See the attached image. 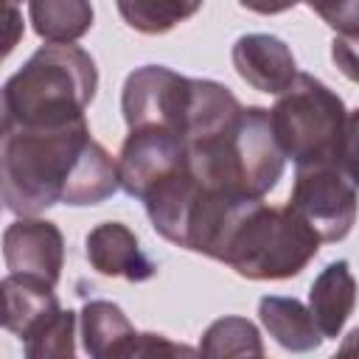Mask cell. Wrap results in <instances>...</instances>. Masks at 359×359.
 <instances>
[{
	"label": "cell",
	"instance_id": "1",
	"mask_svg": "<svg viewBox=\"0 0 359 359\" xmlns=\"http://www.w3.org/2000/svg\"><path fill=\"white\" fill-rule=\"evenodd\" d=\"M185 163L202 188L264 199L283 174V151L269 126V109L241 107L210 135L185 140Z\"/></svg>",
	"mask_w": 359,
	"mask_h": 359
},
{
	"label": "cell",
	"instance_id": "2",
	"mask_svg": "<svg viewBox=\"0 0 359 359\" xmlns=\"http://www.w3.org/2000/svg\"><path fill=\"white\" fill-rule=\"evenodd\" d=\"M84 118L56 126H11L0 140V199L17 216H39L62 202L65 185L90 140Z\"/></svg>",
	"mask_w": 359,
	"mask_h": 359
},
{
	"label": "cell",
	"instance_id": "3",
	"mask_svg": "<svg viewBox=\"0 0 359 359\" xmlns=\"http://www.w3.org/2000/svg\"><path fill=\"white\" fill-rule=\"evenodd\" d=\"M272 135L297 168L339 165L356 174V112L309 73H297L269 109Z\"/></svg>",
	"mask_w": 359,
	"mask_h": 359
},
{
	"label": "cell",
	"instance_id": "4",
	"mask_svg": "<svg viewBox=\"0 0 359 359\" xmlns=\"http://www.w3.org/2000/svg\"><path fill=\"white\" fill-rule=\"evenodd\" d=\"M95 90L93 56L73 42H50L6 81L3 95L17 126H56L84 118Z\"/></svg>",
	"mask_w": 359,
	"mask_h": 359
},
{
	"label": "cell",
	"instance_id": "5",
	"mask_svg": "<svg viewBox=\"0 0 359 359\" xmlns=\"http://www.w3.org/2000/svg\"><path fill=\"white\" fill-rule=\"evenodd\" d=\"M320 236L289 205L272 208L250 199L227 230L216 261L250 280H283L300 275L320 252Z\"/></svg>",
	"mask_w": 359,
	"mask_h": 359
},
{
	"label": "cell",
	"instance_id": "6",
	"mask_svg": "<svg viewBox=\"0 0 359 359\" xmlns=\"http://www.w3.org/2000/svg\"><path fill=\"white\" fill-rule=\"evenodd\" d=\"M289 208L314 227L320 241H342L356 222V174L339 165H303L294 174Z\"/></svg>",
	"mask_w": 359,
	"mask_h": 359
},
{
	"label": "cell",
	"instance_id": "7",
	"mask_svg": "<svg viewBox=\"0 0 359 359\" xmlns=\"http://www.w3.org/2000/svg\"><path fill=\"white\" fill-rule=\"evenodd\" d=\"M191 81L188 76L174 73L163 65H143L132 70L123 81L121 109L129 129L157 126L177 132L182 137L188 104H191Z\"/></svg>",
	"mask_w": 359,
	"mask_h": 359
},
{
	"label": "cell",
	"instance_id": "8",
	"mask_svg": "<svg viewBox=\"0 0 359 359\" xmlns=\"http://www.w3.org/2000/svg\"><path fill=\"white\" fill-rule=\"evenodd\" d=\"M115 163L121 188L129 196L143 199V194L151 185H157L163 177L185 165V140L177 132L157 126L129 129Z\"/></svg>",
	"mask_w": 359,
	"mask_h": 359
},
{
	"label": "cell",
	"instance_id": "9",
	"mask_svg": "<svg viewBox=\"0 0 359 359\" xmlns=\"http://www.w3.org/2000/svg\"><path fill=\"white\" fill-rule=\"evenodd\" d=\"M3 261L11 272L39 275L56 286L65 266L62 230L48 219L20 216L3 233Z\"/></svg>",
	"mask_w": 359,
	"mask_h": 359
},
{
	"label": "cell",
	"instance_id": "10",
	"mask_svg": "<svg viewBox=\"0 0 359 359\" xmlns=\"http://www.w3.org/2000/svg\"><path fill=\"white\" fill-rule=\"evenodd\" d=\"M236 73L258 93H283L297 76L289 45L272 34H244L233 45Z\"/></svg>",
	"mask_w": 359,
	"mask_h": 359
},
{
	"label": "cell",
	"instance_id": "11",
	"mask_svg": "<svg viewBox=\"0 0 359 359\" xmlns=\"http://www.w3.org/2000/svg\"><path fill=\"white\" fill-rule=\"evenodd\" d=\"M87 261L98 275L126 278L132 283L154 278V261L140 250L137 236L121 222H104L87 233Z\"/></svg>",
	"mask_w": 359,
	"mask_h": 359
},
{
	"label": "cell",
	"instance_id": "12",
	"mask_svg": "<svg viewBox=\"0 0 359 359\" xmlns=\"http://www.w3.org/2000/svg\"><path fill=\"white\" fill-rule=\"evenodd\" d=\"M59 311V297L53 283L39 275L11 272L0 280V325L20 339L31 337L45 320Z\"/></svg>",
	"mask_w": 359,
	"mask_h": 359
},
{
	"label": "cell",
	"instance_id": "13",
	"mask_svg": "<svg viewBox=\"0 0 359 359\" xmlns=\"http://www.w3.org/2000/svg\"><path fill=\"white\" fill-rule=\"evenodd\" d=\"M356 303V280L351 275L348 261H334L328 264L311 283L309 292V311L323 334V339H334L348 317L353 314Z\"/></svg>",
	"mask_w": 359,
	"mask_h": 359
},
{
	"label": "cell",
	"instance_id": "14",
	"mask_svg": "<svg viewBox=\"0 0 359 359\" xmlns=\"http://www.w3.org/2000/svg\"><path fill=\"white\" fill-rule=\"evenodd\" d=\"M118 188H121V182H118V163H115V157L98 140L90 137L84 143L81 154L76 157V165H73L70 180L65 185L62 202L73 205V208L98 205V202L109 199Z\"/></svg>",
	"mask_w": 359,
	"mask_h": 359
},
{
	"label": "cell",
	"instance_id": "15",
	"mask_svg": "<svg viewBox=\"0 0 359 359\" xmlns=\"http://www.w3.org/2000/svg\"><path fill=\"white\" fill-rule=\"evenodd\" d=\"M258 317L269 331V337H275V342L283 345L286 351H314L323 342V334L309 306H303L294 297H278V294L261 297Z\"/></svg>",
	"mask_w": 359,
	"mask_h": 359
},
{
	"label": "cell",
	"instance_id": "16",
	"mask_svg": "<svg viewBox=\"0 0 359 359\" xmlns=\"http://www.w3.org/2000/svg\"><path fill=\"white\" fill-rule=\"evenodd\" d=\"M81 339L84 351L95 359H109V356H126V348L135 339V328L121 311V306L109 300H90L81 309Z\"/></svg>",
	"mask_w": 359,
	"mask_h": 359
},
{
	"label": "cell",
	"instance_id": "17",
	"mask_svg": "<svg viewBox=\"0 0 359 359\" xmlns=\"http://www.w3.org/2000/svg\"><path fill=\"white\" fill-rule=\"evenodd\" d=\"M28 17L45 42H76L93 28L90 0H28Z\"/></svg>",
	"mask_w": 359,
	"mask_h": 359
},
{
	"label": "cell",
	"instance_id": "18",
	"mask_svg": "<svg viewBox=\"0 0 359 359\" xmlns=\"http://www.w3.org/2000/svg\"><path fill=\"white\" fill-rule=\"evenodd\" d=\"M123 22L140 34H165L194 17L202 0H115Z\"/></svg>",
	"mask_w": 359,
	"mask_h": 359
},
{
	"label": "cell",
	"instance_id": "19",
	"mask_svg": "<svg viewBox=\"0 0 359 359\" xmlns=\"http://www.w3.org/2000/svg\"><path fill=\"white\" fill-rule=\"evenodd\" d=\"M205 356H264L258 328L244 317H219L208 325L199 342Z\"/></svg>",
	"mask_w": 359,
	"mask_h": 359
},
{
	"label": "cell",
	"instance_id": "20",
	"mask_svg": "<svg viewBox=\"0 0 359 359\" xmlns=\"http://www.w3.org/2000/svg\"><path fill=\"white\" fill-rule=\"evenodd\" d=\"M22 348L31 359H70L76 353V311L59 309L31 337L22 339Z\"/></svg>",
	"mask_w": 359,
	"mask_h": 359
},
{
	"label": "cell",
	"instance_id": "21",
	"mask_svg": "<svg viewBox=\"0 0 359 359\" xmlns=\"http://www.w3.org/2000/svg\"><path fill=\"white\" fill-rule=\"evenodd\" d=\"M306 3L342 36L351 39L356 36V0H306Z\"/></svg>",
	"mask_w": 359,
	"mask_h": 359
},
{
	"label": "cell",
	"instance_id": "22",
	"mask_svg": "<svg viewBox=\"0 0 359 359\" xmlns=\"http://www.w3.org/2000/svg\"><path fill=\"white\" fill-rule=\"evenodd\" d=\"M20 3L22 0H0V62L8 59V53L20 45L22 34H25Z\"/></svg>",
	"mask_w": 359,
	"mask_h": 359
},
{
	"label": "cell",
	"instance_id": "23",
	"mask_svg": "<svg viewBox=\"0 0 359 359\" xmlns=\"http://www.w3.org/2000/svg\"><path fill=\"white\" fill-rule=\"evenodd\" d=\"M177 353L194 356L196 348L171 342V339H165L163 334H135L132 345L126 348V356H177Z\"/></svg>",
	"mask_w": 359,
	"mask_h": 359
},
{
	"label": "cell",
	"instance_id": "24",
	"mask_svg": "<svg viewBox=\"0 0 359 359\" xmlns=\"http://www.w3.org/2000/svg\"><path fill=\"white\" fill-rule=\"evenodd\" d=\"M334 62H337V67H342V73L348 76V79H353L356 73H353V67H356V62H353V39L351 36H342V39H334Z\"/></svg>",
	"mask_w": 359,
	"mask_h": 359
},
{
	"label": "cell",
	"instance_id": "25",
	"mask_svg": "<svg viewBox=\"0 0 359 359\" xmlns=\"http://www.w3.org/2000/svg\"><path fill=\"white\" fill-rule=\"evenodd\" d=\"M238 3L255 14H280V11H289L292 6H297L300 0H238Z\"/></svg>",
	"mask_w": 359,
	"mask_h": 359
},
{
	"label": "cell",
	"instance_id": "26",
	"mask_svg": "<svg viewBox=\"0 0 359 359\" xmlns=\"http://www.w3.org/2000/svg\"><path fill=\"white\" fill-rule=\"evenodd\" d=\"M14 126V121H11V112H8V107H6V95H3V87H0V140L8 135V129Z\"/></svg>",
	"mask_w": 359,
	"mask_h": 359
}]
</instances>
